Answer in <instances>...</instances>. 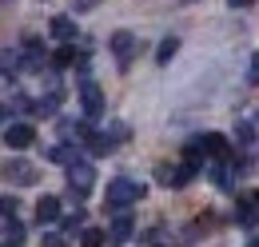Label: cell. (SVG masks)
<instances>
[{
    "label": "cell",
    "instance_id": "6da1fadb",
    "mask_svg": "<svg viewBox=\"0 0 259 247\" xmlns=\"http://www.w3.org/2000/svg\"><path fill=\"white\" fill-rule=\"evenodd\" d=\"M140 195H144V184H136L128 176H116V180L108 184V208H112V212H128Z\"/></svg>",
    "mask_w": 259,
    "mask_h": 247
},
{
    "label": "cell",
    "instance_id": "7a4b0ae2",
    "mask_svg": "<svg viewBox=\"0 0 259 247\" xmlns=\"http://www.w3.org/2000/svg\"><path fill=\"white\" fill-rule=\"evenodd\" d=\"M96 184V172H92V163H72L68 168V195L72 199H84L88 191Z\"/></svg>",
    "mask_w": 259,
    "mask_h": 247
},
{
    "label": "cell",
    "instance_id": "3957f363",
    "mask_svg": "<svg viewBox=\"0 0 259 247\" xmlns=\"http://www.w3.org/2000/svg\"><path fill=\"white\" fill-rule=\"evenodd\" d=\"M112 56H116V68L128 72L132 60H136V36L132 32H112Z\"/></svg>",
    "mask_w": 259,
    "mask_h": 247
},
{
    "label": "cell",
    "instance_id": "277c9868",
    "mask_svg": "<svg viewBox=\"0 0 259 247\" xmlns=\"http://www.w3.org/2000/svg\"><path fill=\"white\" fill-rule=\"evenodd\" d=\"M80 108H84V116L88 120H96L100 112H104V92H100V84L96 80H80Z\"/></svg>",
    "mask_w": 259,
    "mask_h": 247
},
{
    "label": "cell",
    "instance_id": "5b68a950",
    "mask_svg": "<svg viewBox=\"0 0 259 247\" xmlns=\"http://www.w3.org/2000/svg\"><path fill=\"white\" fill-rule=\"evenodd\" d=\"M4 176H8V184H16V187H32L36 184V163H28V159H8L4 163Z\"/></svg>",
    "mask_w": 259,
    "mask_h": 247
},
{
    "label": "cell",
    "instance_id": "8992f818",
    "mask_svg": "<svg viewBox=\"0 0 259 247\" xmlns=\"http://www.w3.org/2000/svg\"><path fill=\"white\" fill-rule=\"evenodd\" d=\"M4 144H8L12 152H24L28 144H36V128L32 124H12V128L4 132Z\"/></svg>",
    "mask_w": 259,
    "mask_h": 247
},
{
    "label": "cell",
    "instance_id": "52a82bcc",
    "mask_svg": "<svg viewBox=\"0 0 259 247\" xmlns=\"http://www.w3.org/2000/svg\"><path fill=\"white\" fill-rule=\"evenodd\" d=\"M20 60H24V68H32V72H40V68H44V44H40L36 36H24Z\"/></svg>",
    "mask_w": 259,
    "mask_h": 247
},
{
    "label": "cell",
    "instance_id": "ba28073f",
    "mask_svg": "<svg viewBox=\"0 0 259 247\" xmlns=\"http://www.w3.org/2000/svg\"><path fill=\"white\" fill-rule=\"evenodd\" d=\"M199 144H203V152L215 155V159H231V148H227V136H220V132H207V136H199Z\"/></svg>",
    "mask_w": 259,
    "mask_h": 247
},
{
    "label": "cell",
    "instance_id": "9c48e42d",
    "mask_svg": "<svg viewBox=\"0 0 259 247\" xmlns=\"http://www.w3.org/2000/svg\"><path fill=\"white\" fill-rule=\"evenodd\" d=\"M36 219H40V223H56V219H60V199H56V195H44V199L36 203Z\"/></svg>",
    "mask_w": 259,
    "mask_h": 247
},
{
    "label": "cell",
    "instance_id": "30bf717a",
    "mask_svg": "<svg viewBox=\"0 0 259 247\" xmlns=\"http://www.w3.org/2000/svg\"><path fill=\"white\" fill-rule=\"evenodd\" d=\"M48 32H52L56 40H76V20H68V16H52Z\"/></svg>",
    "mask_w": 259,
    "mask_h": 247
},
{
    "label": "cell",
    "instance_id": "8fae6325",
    "mask_svg": "<svg viewBox=\"0 0 259 247\" xmlns=\"http://www.w3.org/2000/svg\"><path fill=\"white\" fill-rule=\"evenodd\" d=\"M20 68H24V60H20L16 48H0V72H4V76H16Z\"/></svg>",
    "mask_w": 259,
    "mask_h": 247
},
{
    "label": "cell",
    "instance_id": "7c38bea8",
    "mask_svg": "<svg viewBox=\"0 0 259 247\" xmlns=\"http://www.w3.org/2000/svg\"><path fill=\"white\" fill-rule=\"evenodd\" d=\"M48 159L52 163H76V144H56V148H48Z\"/></svg>",
    "mask_w": 259,
    "mask_h": 247
},
{
    "label": "cell",
    "instance_id": "4fadbf2b",
    "mask_svg": "<svg viewBox=\"0 0 259 247\" xmlns=\"http://www.w3.org/2000/svg\"><path fill=\"white\" fill-rule=\"evenodd\" d=\"M60 100H64V92H60V88H52L44 100H36V116H52V112L60 108Z\"/></svg>",
    "mask_w": 259,
    "mask_h": 247
},
{
    "label": "cell",
    "instance_id": "5bb4252c",
    "mask_svg": "<svg viewBox=\"0 0 259 247\" xmlns=\"http://www.w3.org/2000/svg\"><path fill=\"white\" fill-rule=\"evenodd\" d=\"M128 235H132V216H128V212H120V216L112 219V239L120 243V239H128Z\"/></svg>",
    "mask_w": 259,
    "mask_h": 247
},
{
    "label": "cell",
    "instance_id": "9a60e30c",
    "mask_svg": "<svg viewBox=\"0 0 259 247\" xmlns=\"http://www.w3.org/2000/svg\"><path fill=\"white\" fill-rule=\"evenodd\" d=\"M176 48H180V40H176V36L160 40V48H156V60H160V64H167L171 56H176Z\"/></svg>",
    "mask_w": 259,
    "mask_h": 247
},
{
    "label": "cell",
    "instance_id": "2e32d148",
    "mask_svg": "<svg viewBox=\"0 0 259 247\" xmlns=\"http://www.w3.org/2000/svg\"><path fill=\"white\" fill-rule=\"evenodd\" d=\"M104 239H108V235H104L100 227H84V235H80V247H104Z\"/></svg>",
    "mask_w": 259,
    "mask_h": 247
},
{
    "label": "cell",
    "instance_id": "e0dca14e",
    "mask_svg": "<svg viewBox=\"0 0 259 247\" xmlns=\"http://www.w3.org/2000/svg\"><path fill=\"white\" fill-rule=\"evenodd\" d=\"M68 64H76V48H56L52 52V68H68Z\"/></svg>",
    "mask_w": 259,
    "mask_h": 247
},
{
    "label": "cell",
    "instance_id": "ac0fdd59",
    "mask_svg": "<svg viewBox=\"0 0 259 247\" xmlns=\"http://www.w3.org/2000/svg\"><path fill=\"white\" fill-rule=\"evenodd\" d=\"M211 176H215V187L231 191V172H227V163H215V168H211Z\"/></svg>",
    "mask_w": 259,
    "mask_h": 247
},
{
    "label": "cell",
    "instance_id": "d6986e66",
    "mask_svg": "<svg viewBox=\"0 0 259 247\" xmlns=\"http://www.w3.org/2000/svg\"><path fill=\"white\" fill-rule=\"evenodd\" d=\"M235 140H239V144H251V140H255V128H251L247 120H239L235 124Z\"/></svg>",
    "mask_w": 259,
    "mask_h": 247
},
{
    "label": "cell",
    "instance_id": "ffe728a7",
    "mask_svg": "<svg viewBox=\"0 0 259 247\" xmlns=\"http://www.w3.org/2000/svg\"><path fill=\"white\" fill-rule=\"evenodd\" d=\"M235 219H239V223H247V227L255 223V208H251V199H243V203H239V212H235Z\"/></svg>",
    "mask_w": 259,
    "mask_h": 247
},
{
    "label": "cell",
    "instance_id": "44dd1931",
    "mask_svg": "<svg viewBox=\"0 0 259 247\" xmlns=\"http://www.w3.org/2000/svg\"><path fill=\"white\" fill-rule=\"evenodd\" d=\"M100 0H72V8H76V12H88V8H96Z\"/></svg>",
    "mask_w": 259,
    "mask_h": 247
},
{
    "label": "cell",
    "instance_id": "7402d4cb",
    "mask_svg": "<svg viewBox=\"0 0 259 247\" xmlns=\"http://www.w3.org/2000/svg\"><path fill=\"white\" fill-rule=\"evenodd\" d=\"M247 80H251V84H259V56L251 60V72H247Z\"/></svg>",
    "mask_w": 259,
    "mask_h": 247
},
{
    "label": "cell",
    "instance_id": "603a6c76",
    "mask_svg": "<svg viewBox=\"0 0 259 247\" xmlns=\"http://www.w3.org/2000/svg\"><path fill=\"white\" fill-rule=\"evenodd\" d=\"M44 247H64V239L60 235H44Z\"/></svg>",
    "mask_w": 259,
    "mask_h": 247
},
{
    "label": "cell",
    "instance_id": "cb8c5ba5",
    "mask_svg": "<svg viewBox=\"0 0 259 247\" xmlns=\"http://www.w3.org/2000/svg\"><path fill=\"white\" fill-rule=\"evenodd\" d=\"M227 4H231V8H247L251 0H227Z\"/></svg>",
    "mask_w": 259,
    "mask_h": 247
},
{
    "label": "cell",
    "instance_id": "d4e9b609",
    "mask_svg": "<svg viewBox=\"0 0 259 247\" xmlns=\"http://www.w3.org/2000/svg\"><path fill=\"white\" fill-rule=\"evenodd\" d=\"M251 203H259V191H255V195H251Z\"/></svg>",
    "mask_w": 259,
    "mask_h": 247
},
{
    "label": "cell",
    "instance_id": "484cf974",
    "mask_svg": "<svg viewBox=\"0 0 259 247\" xmlns=\"http://www.w3.org/2000/svg\"><path fill=\"white\" fill-rule=\"evenodd\" d=\"M0 247H20V243H0Z\"/></svg>",
    "mask_w": 259,
    "mask_h": 247
},
{
    "label": "cell",
    "instance_id": "4316f807",
    "mask_svg": "<svg viewBox=\"0 0 259 247\" xmlns=\"http://www.w3.org/2000/svg\"><path fill=\"white\" fill-rule=\"evenodd\" d=\"M0 116H8V108H0Z\"/></svg>",
    "mask_w": 259,
    "mask_h": 247
},
{
    "label": "cell",
    "instance_id": "83f0119b",
    "mask_svg": "<svg viewBox=\"0 0 259 247\" xmlns=\"http://www.w3.org/2000/svg\"><path fill=\"white\" fill-rule=\"evenodd\" d=\"M247 247H259V239H255V243H247Z\"/></svg>",
    "mask_w": 259,
    "mask_h": 247
},
{
    "label": "cell",
    "instance_id": "f1b7e54d",
    "mask_svg": "<svg viewBox=\"0 0 259 247\" xmlns=\"http://www.w3.org/2000/svg\"><path fill=\"white\" fill-rule=\"evenodd\" d=\"M0 4H12V0H0Z\"/></svg>",
    "mask_w": 259,
    "mask_h": 247
}]
</instances>
